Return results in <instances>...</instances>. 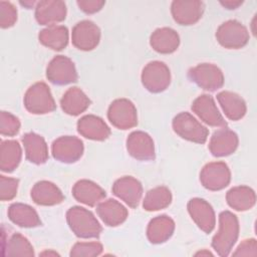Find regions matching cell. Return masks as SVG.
<instances>
[{
	"instance_id": "6da1fadb",
	"label": "cell",
	"mask_w": 257,
	"mask_h": 257,
	"mask_svg": "<svg viewBox=\"0 0 257 257\" xmlns=\"http://www.w3.org/2000/svg\"><path fill=\"white\" fill-rule=\"evenodd\" d=\"M219 231L213 238L212 246L220 256H227L238 238V220L231 212L224 211L219 216Z\"/></svg>"
},
{
	"instance_id": "7a4b0ae2",
	"label": "cell",
	"mask_w": 257,
	"mask_h": 257,
	"mask_svg": "<svg viewBox=\"0 0 257 257\" xmlns=\"http://www.w3.org/2000/svg\"><path fill=\"white\" fill-rule=\"evenodd\" d=\"M69 227L77 237L97 238L101 227L93 214L81 207L70 208L66 214Z\"/></svg>"
},
{
	"instance_id": "3957f363",
	"label": "cell",
	"mask_w": 257,
	"mask_h": 257,
	"mask_svg": "<svg viewBox=\"0 0 257 257\" xmlns=\"http://www.w3.org/2000/svg\"><path fill=\"white\" fill-rule=\"evenodd\" d=\"M24 105L31 113H46L55 108L49 87L43 82L29 87L24 96Z\"/></svg>"
},
{
	"instance_id": "277c9868",
	"label": "cell",
	"mask_w": 257,
	"mask_h": 257,
	"mask_svg": "<svg viewBox=\"0 0 257 257\" xmlns=\"http://www.w3.org/2000/svg\"><path fill=\"white\" fill-rule=\"evenodd\" d=\"M174 131L183 139L203 144L208 138V130L188 112L179 113L173 120Z\"/></svg>"
},
{
	"instance_id": "5b68a950",
	"label": "cell",
	"mask_w": 257,
	"mask_h": 257,
	"mask_svg": "<svg viewBox=\"0 0 257 257\" xmlns=\"http://www.w3.org/2000/svg\"><path fill=\"white\" fill-rule=\"evenodd\" d=\"M171 75L168 66L160 61L148 63L142 73V81L152 92H161L170 84Z\"/></svg>"
},
{
	"instance_id": "8992f818",
	"label": "cell",
	"mask_w": 257,
	"mask_h": 257,
	"mask_svg": "<svg viewBox=\"0 0 257 257\" xmlns=\"http://www.w3.org/2000/svg\"><path fill=\"white\" fill-rule=\"evenodd\" d=\"M216 37L219 43L227 48L243 47L249 39L247 29L238 21L230 20L223 23L217 30Z\"/></svg>"
},
{
	"instance_id": "52a82bcc",
	"label": "cell",
	"mask_w": 257,
	"mask_h": 257,
	"mask_svg": "<svg viewBox=\"0 0 257 257\" xmlns=\"http://www.w3.org/2000/svg\"><path fill=\"white\" fill-rule=\"evenodd\" d=\"M189 76L199 86L211 91L220 88L224 82L222 71L211 63H202L190 69Z\"/></svg>"
},
{
	"instance_id": "ba28073f",
	"label": "cell",
	"mask_w": 257,
	"mask_h": 257,
	"mask_svg": "<svg viewBox=\"0 0 257 257\" xmlns=\"http://www.w3.org/2000/svg\"><path fill=\"white\" fill-rule=\"evenodd\" d=\"M109 121L120 130H126L137 124V110L135 105L127 99L114 100L107 112Z\"/></svg>"
},
{
	"instance_id": "9c48e42d",
	"label": "cell",
	"mask_w": 257,
	"mask_h": 257,
	"mask_svg": "<svg viewBox=\"0 0 257 257\" xmlns=\"http://www.w3.org/2000/svg\"><path fill=\"white\" fill-rule=\"evenodd\" d=\"M46 76L52 83L60 85L74 82L77 79L73 62L63 55H58L50 61L47 66Z\"/></svg>"
},
{
	"instance_id": "30bf717a",
	"label": "cell",
	"mask_w": 257,
	"mask_h": 257,
	"mask_svg": "<svg viewBox=\"0 0 257 257\" xmlns=\"http://www.w3.org/2000/svg\"><path fill=\"white\" fill-rule=\"evenodd\" d=\"M200 180L203 186L209 190H221L230 182V171L225 163H210L203 168Z\"/></svg>"
},
{
	"instance_id": "8fae6325",
	"label": "cell",
	"mask_w": 257,
	"mask_h": 257,
	"mask_svg": "<svg viewBox=\"0 0 257 257\" xmlns=\"http://www.w3.org/2000/svg\"><path fill=\"white\" fill-rule=\"evenodd\" d=\"M82 153V142L75 137H61L52 144V155L54 159L63 163L76 162Z\"/></svg>"
},
{
	"instance_id": "7c38bea8",
	"label": "cell",
	"mask_w": 257,
	"mask_h": 257,
	"mask_svg": "<svg viewBox=\"0 0 257 257\" xmlns=\"http://www.w3.org/2000/svg\"><path fill=\"white\" fill-rule=\"evenodd\" d=\"M72 43L81 50H91L99 42L100 31L91 21L78 22L72 29Z\"/></svg>"
},
{
	"instance_id": "4fadbf2b",
	"label": "cell",
	"mask_w": 257,
	"mask_h": 257,
	"mask_svg": "<svg viewBox=\"0 0 257 257\" xmlns=\"http://www.w3.org/2000/svg\"><path fill=\"white\" fill-rule=\"evenodd\" d=\"M192 109L199 115V117L212 126L225 127L226 121L219 112L214 99L207 94L199 96L193 103Z\"/></svg>"
},
{
	"instance_id": "5bb4252c",
	"label": "cell",
	"mask_w": 257,
	"mask_h": 257,
	"mask_svg": "<svg viewBox=\"0 0 257 257\" xmlns=\"http://www.w3.org/2000/svg\"><path fill=\"white\" fill-rule=\"evenodd\" d=\"M204 4L201 1H174L172 14L174 19L182 25H191L197 22L203 14Z\"/></svg>"
},
{
	"instance_id": "9a60e30c",
	"label": "cell",
	"mask_w": 257,
	"mask_h": 257,
	"mask_svg": "<svg viewBox=\"0 0 257 257\" xmlns=\"http://www.w3.org/2000/svg\"><path fill=\"white\" fill-rule=\"evenodd\" d=\"M127 151L131 156L141 161L152 160L155 157L154 142L152 138L143 132H134L126 141Z\"/></svg>"
},
{
	"instance_id": "2e32d148",
	"label": "cell",
	"mask_w": 257,
	"mask_h": 257,
	"mask_svg": "<svg viewBox=\"0 0 257 257\" xmlns=\"http://www.w3.org/2000/svg\"><path fill=\"white\" fill-rule=\"evenodd\" d=\"M188 210L192 219L205 233H210L215 227V214L210 206L203 199H192L188 204Z\"/></svg>"
},
{
	"instance_id": "e0dca14e",
	"label": "cell",
	"mask_w": 257,
	"mask_h": 257,
	"mask_svg": "<svg viewBox=\"0 0 257 257\" xmlns=\"http://www.w3.org/2000/svg\"><path fill=\"white\" fill-rule=\"evenodd\" d=\"M66 7L62 1H40L37 4L35 17L42 25H54L65 19Z\"/></svg>"
},
{
	"instance_id": "ac0fdd59",
	"label": "cell",
	"mask_w": 257,
	"mask_h": 257,
	"mask_svg": "<svg viewBox=\"0 0 257 257\" xmlns=\"http://www.w3.org/2000/svg\"><path fill=\"white\" fill-rule=\"evenodd\" d=\"M115 196L123 200L128 206L135 208L141 200L143 189L141 183L133 177H123L118 179L112 187Z\"/></svg>"
},
{
	"instance_id": "d6986e66",
	"label": "cell",
	"mask_w": 257,
	"mask_h": 257,
	"mask_svg": "<svg viewBox=\"0 0 257 257\" xmlns=\"http://www.w3.org/2000/svg\"><path fill=\"white\" fill-rule=\"evenodd\" d=\"M238 146L237 135L226 127L217 131L211 138L209 149L216 157H224L232 154Z\"/></svg>"
},
{
	"instance_id": "ffe728a7",
	"label": "cell",
	"mask_w": 257,
	"mask_h": 257,
	"mask_svg": "<svg viewBox=\"0 0 257 257\" xmlns=\"http://www.w3.org/2000/svg\"><path fill=\"white\" fill-rule=\"evenodd\" d=\"M77 130L83 137L96 141L105 140L110 134L105 122L95 115H85L80 118L77 122Z\"/></svg>"
},
{
	"instance_id": "44dd1931",
	"label": "cell",
	"mask_w": 257,
	"mask_h": 257,
	"mask_svg": "<svg viewBox=\"0 0 257 257\" xmlns=\"http://www.w3.org/2000/svg\"><path fill=\"white\" fill-rule=\"evenodd\" d=\"M72 194L78 202L88 206H95L105 197L104 191L99 186L87 180L78 181L72 189Z\"/></svg>"
},
{
	"instance_id": "7402d4cb",
	"label": "cell",
	"mask_w": 257,
	"mask_h": 257,
	"mask_svg": "<svg viewBox=\"0 0 257 257\" xmlns=\"http://www.w3.org/2000/svg\"><path fill=\"white\" fill-rule=\"evenodd\" d=\"M31 198L36 204L44 206L59 204L64 199L60 190L54 184L46 181L35 184L31 190Z\"/></svg>"
},
{
	"instance_id": "603a6c76",
	"label": "cell",
	"mask_w": 257,
	"mask_h": 257,
	"mask_svg": "<svg viewBox=\"0 0 257 257\" xmlns=\"http://www.w3.org/2000/svg\"><path fill=\"white\" fill-rule=\"evenodd\" d=\"M97 214L107 226H117L127 217L126 209L115 200H106L97 206Z\"/></svg>"
},
{
	"instance_id": "cb8c5ba5",
	"label": "cell",
	"mask_w": 257,
	"mask_h": 257,
	"mask_svg": "<svg viewBox=\"0 0 257 257\" xmlns=\"http://www.w3.org/2000/svg\"><path fill=\"white\" fill-rule=\"evenodd\" d=\"M23 145L25 148L26 158L34 164H43L48 158V150L44 140L34 134H26L23 139Z\"/></svg>"
},
{
	"instance_id": "d4e9b609",
	"label": "cell",
	"mask_w": 257,
	"mask_h": 257,
	"mask_svg": "<svg viewBox=\"0 0 257 257\" xmlns=\"http://www.w3.org/2000/svg\"><path fill=\"white\" fill-rule=\"evenodd\" d=\"M180 43L178 33L171 28L157 29L151 36L152 47L160 53L174 52Z\"/></svg>"
},
{
	"instance_id": "484cf974",
	"label": "cell",
	"mask_w": 257,
	"mask_h": 257,
	"mask_svg": "<svg viewBox=\"0 0 257 257\" xmlns=\"http://www.w3.org/2000/svg\"><path fill=\"white\" fill-rule=\"evenodd\" d=\"M90 100L78 87L69 88L63 97L60 104L66 113L70 115H77L84 111L89 106Z\"/></svg>"
},
{
	"instance_id": "4316f807",
	"label": "cell",
	"mask_w": 257,
	"mask_h": 257,
	"mask_svg": "<svg viewBox=\"0 0 257 257\" xmlns=\"http://www.w3.org/2000/svg\"><path fill=\"white\" fill-rule=\"evenodd\" d=\"M8 216L13 223L21 227L31 228L41 224L36 211L30 206L20 203L12 204L9 207Z\"/></svg>"
},
{
	"instance_id": "83f0119b",
	"label": "cell",
	"mask_w": 257,
	"mask_h": 257,
	"mask_svg": "<svg viewBox=\"0 0 257 257\" xmlns=\"http://www.w3.org/2000/svg\"><path fill=\"white\" fill-rule=\"evenodd\" d=\"M175 229L174 221L168 216H158L153 219L148 227V238L152 243H162L168 240Z\"/></svg>"
},
{
	"instance_id": "f1b7e54d",
	"label": "cell",
	"mask_w": 257,
	"mask_h": 257,
	"mask_svg": "<svg viewBox=\"0 0 257 257\" xmlns=\"http://www.w3.org/2000/svg\"><path fill=\"white\" fill-rule=\"evenodd\" d=\"M217 99L228 118L238 120L244 116L246 105L238 94L230 91H222L217 95Z\"/></svg>"
},
{
	"instance_id": "f546056e",
	"label": "cell",
	"mask_w": 257,
	"mask_h": 257,
	"mask_svg": "<svg viewBox=\"0 0 257 257\" xmlns=\"http://www.w3.org/2000/svg\"><path fill=\"white\" fill-rule=\"evenodd\" d=\"M21 160V148L16 141H2L0 147V168L3 172H12Z\"/></svg>"
},
{
	"instance_id": "4dcf8cb0",
	"label": "cell",
	"mask_w": 257,
	"mask_h": 257,
	"mask_svg": "<svg viewBox=\"0 0 257 257\" xmlns=\"http://www.w3.org/2000/svg\"><path fill=\"white\" fill-rule=\"evenodd\" d=\"M39 41L53 50H61L68 42L67 28L57 25L49 26L39 33Z\"/></svg>"
},
{
	"instance_id": "1f68e13d",
	"label": "cell",
	"mask_w": 257,
	"mask_h": 257,
	"mask_svg": "<svg viewBox=\"0 0 257 257\" xmlns=\"http://www.w3.org/2000/svg\"><path fill=\"white\" fill-rule=\"evenodd\" d=\"M255 193L248 187H235L227 194L229 206L237 211H245L255 204Z\"/></svg>"
},
{
	"instance_id": "d6a6232c",
	"label": "cell",
	"mask_w": 257,
	"mask_h": 257,
	"mask_svg": "<svg viewBox=\"0 0 257 257\" xmlns=\"http://www.w3.org/2000/svg\"><path fill=\"white\" fill-rule=\"evenodd\" d=\"M171 200L170 190L166 187H158L147 193L143 206L147 211H157L169 206Z\"/></svg>"
},
{
	"instance_id": "836d02e7",
	"label": "cell",
	"mask_w": 257,
	"mask_h": 257,
	"mask_svg": "<svg viewBox=\"0 0 257 257\" xmlns=\"http://www.w3.org/2000/svg\"><path fill=\"white\" fill-rule=\"evenodd\" d=\"M7 255L32 256L33 248L28 240L20 234H14L7 243Z\"/></svg>"
},
{
	"instance_id": "e575fe53",
	"label": "cell",
	"mask_w": 257,
	"mask_h": 257,
	"mask_svg": "<svg viewBox=\"0 0 257 257\" xmlns=\"http://www.w3.org/2000/svg\"><path fill=\"white\" fill-rule=\"evenodd\" d=\"M20 128V122L16 116L13 114L1 111V121H0V131L2 136H15L18 134Z\"/></svg>"
},
{
	"instance_id": "d590c367",
	"label": "cell",
	"mask_w": 257,
	"mask_h": 257,
	"mask_svg": "<svg viewBox=\"0 0 257 257\" xmlns=\"http://www.w3.org/2000/svg\"><path fill=\"white\" fill-rule=\"evenodd\" d=\"M102 251L101 244L97 242L76 243L71 249L70 256H95Z\"/></svg>"
},
{
	"instance_id": "8d00e7d4",
	"label": "cell",
	"mask_w": 257,
	"mask_h": 257,
	"mask_svg": "<svg viewBox=\"0 0 257 257\" xmlns=\"http://www.w3.org/2000/svg\"><path fill=\"white\" fill-rule=\"evenodd\" d=\"M17 19V11L15 7L6 1L0 2V25L2 28H8L14 25Z\"/></svg>"
},
{
	"instance_id": "74e56055",
	"label": "cell",
	"mask_w": 257,
	"mask_h": 257,
	"mask_svg": "<svg viewBox=\"0 0 257 257\" xmlns=\"http://www.w3.org/2000/svg\"><path fill=\"white\" fill-rule=\"evenodd\" d=\"M18 187V180L8 178L5 176L0 177V198L2 201L11 200L15 197Z\"/></svg>"
},
{
	"instance_id": "f35d334b",
	"label": "cell",
	"mask_w": 257,
	"mask_h": 257,
	"mask_svg": "<svg viewBox=\"0 0 257 257\" xmlns=\"http://www.w3.org/2000/svg\"><path fill=\"white\" fill-rule=\"evenodd\" d=\"M233 255H256V241L254 239L245 240L242 244H240L237 251L233 253Z\"/></svg>"
},
{
	"instance_id": "ab89813d",
	"label": "cell",
	"mask_w": 257,
	"mask_h": 257,
	"mask_svg": "<svg viewBox=\"0 0 257 257\" xmlns=\"http://www.w3.org/2000/svg\"><path fill=\"white\" fill-rule=\"evenodd\" d=\"M78 6L81 10L86 13H94L101 9L104 5L103 1H77Z\"/></svg>"
},
{
	"instance_id": "60d3db41",
	"label": "cell",
	"mask_w": 257,
	"mask_h": 257,
	"mask_svg": "<svg viewBox=\"0 0 257 257\" xmlns=\"http://www.w3.org/2000/svg\"><path fill=\"white\" fill-rule=\"evenodd\" d=\"M224 6H227L229 7V9H233L234 7H237L238 5H240L242 2H231V1H228V2H221Z\"/></svg>"
},
{
	"instance_id": "b9f144b4",
	"label": "cell",
	"mask_w": 257,
	"mask_h": 257,
	"mask_svg": "<svg viewBox=\"0 0 257 257\" xmlns=\"http://www.w3.org/2000/svg\"><path fill=\"white\" fill-rule=\"evenodd\" d=\"M212 255L210 252H200V253H197L196 255Z\"/></svg>"
}]
</instances>
